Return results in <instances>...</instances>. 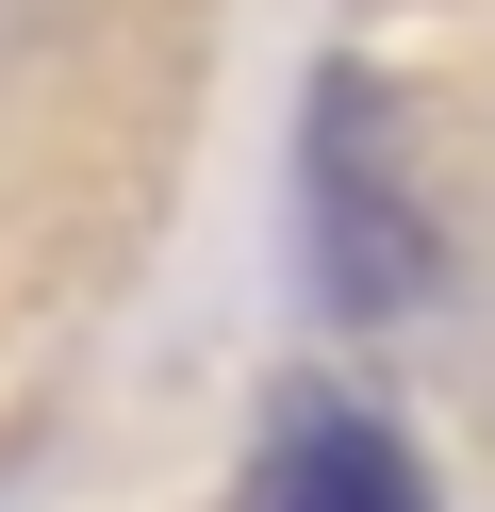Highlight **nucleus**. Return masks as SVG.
<instances>
[{"label": "nucleus", "mask_w": 495, "mask_h": 512, "mask_svg": "<svg viewBox=\"0 0 495 512\" xmlns=\"http://www.w3.org/2000/svg\"><path fill=\"white\" fill-rule=\"evenodd\" d=\"M264 512H429V496H413V446H396V430L314 413V430L264 463Z\"/></svg>", "instance_id": "2"}, {"label": "nucleus", "mask_w": 495, "mask_h": 512, "mask_svg": "<svg viewBox=\"0 0 495 512\" xmlns=\"http://www.w3.org/2000/svg\"><path fill=\"white\" fill-rule=\"evenodd\" d=\"M314 281L347 314H396L429 281V232H413V199H396V116H380V83H314Z\"/></svg>", "instance_id": "1"}]
</instances>
